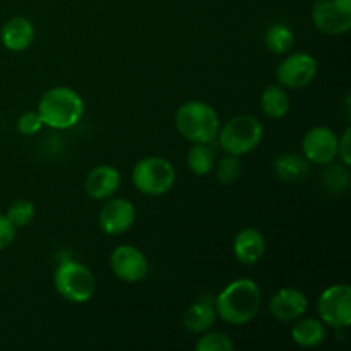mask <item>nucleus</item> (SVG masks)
Returning <instances> with one entry per match:
<instances>
[{"label": "nucleus", "instance_id": "nucleus-26", "mask_svg": "<svg viewBox=\"0 0 351 351\" xmlns=\"http://www.w3.org/2000/svg\"><path fill=\"white\" fill-rule=\"evenodd\" d=\"M197 351H233L235 345H233L232 339L228 338L223 332H208V335L202 336L201 339L195 345Z\"/></svg>", "mask_w": 351, "mask_h": 351}, {"label": "nucleus", "instance_id": "nucleus-9", "mask_svg": "<svg viewBox=\"0 0 351 351\" xmlns=\"http://www.w3.org/2000/svg\"><path fill=\"white\" fill-rule=\"evenodd\" d=\"M315 75H317V62L312 55L302 53V51L285 58L276 69V77L280 84L291 89L305 88L314 81Z\"/></svg>", "mask_w": 351, "mask_h": 351}, {"label": "nucleus", "instance_id": "nucleus-8", "mask_svg": "<svg viewBox=\"0 0 351 351\" xmlns=\"http://www.w3.org/2000/svg\"><path fill=\"white\" fill-rule=\"evenodd\" d=\"M312 21L321 33L339 36L351 29V0H315Z\"/></svg>", "mask_w": 351, "mask_h": 351}, {"label": "nucleus", "instance_id": "nucleus-4", "mask_svg": "<svg viewBox=\"0 0 351 351\" xmlns=\"http://www.w3.org/2000/svg\"><path fill=\"white\" fill-rule=\"evenodd\" d=\"M263 123L252 115L233 117L223 129H219L218 141L219 146L226 154H242L256 149L263 141Z\"/></svg>", "mask_w": 351, "mask_h": 351}, {"label": "nucleus", "instance_id": "nucleus-5", "mask_svg": "<svg viewBox=\"0 0 351 351\" xmlns=\"http://www.w3.org/2000/svg\"><path fill=\"white\" fill-rule=\"evenodd\" d=\"M53 283L60 297L72 304H86L95 295V276L91 269L77 261H65L55 269Z\"/></svg>", "mask_w": 351, "mask_h": 351}, {"label": "nucleus", "instance_id": "nucleus-17", "mask_svg": "<svg viewBox=\"0 0 351 351\" xmlns=\"http://www.w3.org/2000/svg\"><path fill=\"white\" fill-rule=\"evenodd\" d=\"M216 321V308L215 300L211 297H202L195 300L191 307L187 308L184 315V326L191 332L201 335L211 329Z\"/></svg>", "mask_w": 351, "mask_h": 351}, {"label": "nucleus", "instance_id": "nucleus-20", "mask_svg": "<svg viewBox=\"0 0 351 351\" xmlns=\"http://www.w3.org/2000/svg\"><path fill=\"white\" fill-rule=\"evenodd\" d=\"M215 147L211 143H195L187 154V165L197 177H206L215 168Z\"/></svg>", "mask_w": 351, "mask_h": 351}, {"label": "nucleus", "instance_id": "nucleus-23", "mask_svg": "<svg viewBox=\"0 0 351 351\" xmlns=\"http://www.w3.org/2000/svg\"><path fill=\"white\" fill-rule=\"evenodd\" d=\"M324 184H326V187H328V191L335 192V194H341V192L348 191V187H350L348 167H346L345 163L331 165V167L324 171Z\"/></svg>", "mask_w": 351, "mask_h": 351}, {"label": "nucleus", "instance_id": "nucleus-22", "mask_svg": "<svg viewBox=\"0 0 351 351\" xmlns=\"http://www.w3.org/2000/svg\"><path fill=\"white\" fill-rule=\"evenodd\" d=\"M295 36L293 31L287 24H273L266 33V47L273 53L283 55L293 47Z\"/></svg>", "mask_w": 351, "mask_h": 351}, {"label": "nucleus", "instance_id": "nucleus-2", "mask_svg": "<svg viewBox=\"0 0 351 351\" xmlns=\"http://www.w3.org/2000/svg\"><path fill=\"white\" fill-rule=\"evenodd\" d=\"M38 113L51 129H71L84 115V101L77 91L65 86L51 88L41 96Z\"/></svg>", "mask_w": 351, "mask_h": 351}, {"label": "nucleus", "instance_id": "nucleus-1", "mask_svg": "<svg viewBox=\"0 0 351 351\" xmlns=\"http://www.w3.org/2000/svg\"><path fill=\"white\" fill-rule=\"evenodd\" d=\"M261 288L249 278H240L223 288L216 297V314L232 326H243L252 321L261 308Z\"/></svg>", "mask_w": 351, "mask_h": 351}, {"label": "nucleus", "instance_id": "nucleus-10", "mask_svg": "<svg viewBox=\"0 0 351 351\" xmlns=\"http://www.w3.org/2000/svg\"><path fill=\"white\" fill-rule=\"evenodd\" d=\"M113 274L125 283H137L144 280L149 269L146 256L132 245L117 247L110 257Z\"/></svg>", "mask_w": 351, "mask_h": 351}, {"label": "nucleus", "instance_id": "nucleus-7", "mask_svg": "<svg viewBox=\"0 0 351 351\" xmlns=\"http://www.w3.org/2000/svg\"><path fill=\"white\" fill-rule=\"evenodd\" d=\"M317 311L324 324L336 329H348L351 324V288L348 285H335L322 291Z\"/></svg>", "mask_w": 351, "mask_h": 351}, {"label": "nucleus", "instance_id": "nucleus-25", "mask_svg": "<svg viewBox=\"0 0 351 351\" xmlns=\"http://www.w3.org/2000/svg\"><path fill=\"white\" fill-rule=\"evenodd\" d=\"M240 170H242V165H240L239 156H235V154H226L223 160H219L218 167H216V175H218V180L221 184L230 185L239 180Z\"/></svg>", "mask_w": 351, "mask_h": 351}, {"label": "nucleus", "instance_id": "nucleus-29", "mask_svg": "<svg viewBox=\"0 0 351 351\" xmlns=\"http://www.w3.org/2000/svg\"><path fill=\"white\" fill-rule=\"evenodd\" d=\"M350 137H351V129L348 127V129L343 132L341 139H338V154L339 158L343 160V163L346 165V167H350L351 165V143H350Z\"/></svg>", "mask_w": 351, "mask_h": 351}, {"label": "nucleus", "instance_id": "nucleus-11", "mask_svg": "<svg viewBox=\"0 0 351 351\" xmlns=\"http://www.w3.org/2000/svg\"><path fill=\"white\" fill-rule=\"evenodd\" d=\"M305 160L315 165H329L338 156V136L329 127H314L302 141Z\"/></svg>", "mask_w": 351, "mask_h": 351}, {"label": "nucleus", "instance_id": "nucleus-14", "mask_svg": "<svg viewBox=\"0 0 351 351\" xmlns=\"http://www.w3.org/2000/svg\"><path fill=\"white\" fill-rule=\"evenodd\" d=\"M120 187V173L112 165H99L86 178V192L96 201L110 199Z\"/></svg>", "mask_w": 351, "mask_h": 351}, {"label": "nucleus", "instance_id": "nucleus-16", "mask_svg": "<svg viewBox=\"0 0 351 351\" xmlns=\"http://www.w3.org/2000/svg\"><path fill=\"white\" fill-rule=\"evenodd\" d=\"M2 45L10 51H24L34 40V26L27 17L16 16L2 27Z\"/></svg>", "mask_w": 351, "mask_h": 351}, {"label": "nucleus", "instance_id": "nucleus-21", "mask_svg": "<svg viewBox=\"0 0 351 351\" xmlns=\"http://www.w3.org/2000/svg\"><path fill=\"white\" fill-rule=\"evenodd\" d=\"M261 106L269 119H283L290 110V98L281 86H269L261 96Z\"/></svg>", "mask_w": 351, "mask_h": 351}, {"label": "nucleus", "instance_id": "nucleus-24", "mask_svg": "<svg viewBox=\"0 0 351 351\" xmlns=\"http://www.w3.org/2000/svg\"><path fill=\"white\" fill-rule=\"evenodd\" d=\"M5 216L16 228H23V226L29 225L33 221L34 204L29 201H24V199H17V201L10 202Z\"/></svg>", "mask_w": 351, "mask_h": 351}, {"label": "nucleus", "instance_id": "nucleus-18", "mask_svg": "<svg viewBox=\"0 0 351 351\" xmlns=\"http://www.w3.org/2000/svg\"><path fill=\"white\" fill-rule=\"evenodd\" d=\"M273 168L280 180L293 184V182H302L307 177L308 161L305 158L298 156V154L287 153L274 160Z\"/></svg>", "mask_w": 351, "mask_h": 351}, {"label": "nucleus", "instance_id": "nucleus-6", "mask_svg": "<svg viewBox=\"0 0 351 351\" xmlns=\"http://www.w3.org/2000/svg\"><path fill=\"white\" fill-rule=\"evenodd\" d=\"M175 168L167 158L147 156L136 163L132 170V182L139 192L146 195H163L173 187Z\"/></svg>", "mask_w": 351, "mask_h": 351}, {"label": "nucleus", "instance_id": "nucleus-27", "mask_svg": "<svg viewBox=\"0 0 351 351\" xmlns=\"http://www.w3.org/2000/svg\"><path fill=\"white\" fill-rule=\"evenodd\" d=\"M43 125L45 123L38 112H26L19 117V120H17V130H19L23 136H34V134L40 132Z\"/></svg>", "mask_w": 351, "mask_h": 351}, {"label": "nucleus", "instance_id": "nucleus-15", "mask_svg": "<svg viewBox=\"0 0 351 351\" xmlns=\"http://www.w3.org/2000/svg\"><path fill=\"white\" fill-rule=\"evenodd\" d=\"M264 252H266V239L259 230L245 228L237 233L233 240V254L239 263L252 266L263 259Z\"/></svg>", "mask_w": 351, "mask_h": 351}, {"label": "nucleus", "instance_id": "nucleus-12", "mask_svg": "<svg viewBox=\"0 0 351 351\" xmlns=\"http://www.w3.org/2000/svg\"><path fill=\"white\" fill-rule=\"evenodd\" d=\"M134 221H136V208L127 199H110L99 211V226L106 235H122L132 228Z\"/></svg>", "mask_w": 351, "mask_h": 351}, {"label": "nucleus", "instance_id": "nucleus-13", "mask_svg": "<svg viewBox=\"0 0 351 351\" xmlns=\"http://www.w3.org/2000/svg\"><path fill=\"white\" fill-rule=\"evenodd\" d=\"M308 307L305 293L295 288H281L273 295L269 302V311L278 321L291 322L300 319Z\"/></svg>", "mask_w": 351, "mask_h": 351}, {"label": "nucleus", "instance_id": "nucleus-3", "mask_svg": "<svg viewBox=\"0 0 351 351\" xmlns=\"http://www.w3.org/2000/svg\"><path fill=\"white\" fill-rule=\"evenodd\" d=\"M175 127L191 143H213L219 132V119L211 105L187 101L175 113Z\"/></svg>", "mask_w": 351, "mask_h": 351}, {"label": "nucleus", "instance_id": "nucleus-28", "mask_svg": "<svg viewBox=\"0 0 351 351\" xmlns=\"http://www.w3.org/2000/svg\"><path fill=\"white\" fill-rule=\"evenodd\" d=\"M16 226L7 219L5 215L0 213V250L7 249L16 239Z\"/></svg>", "mask_w": 351, "mask_h": 351}, {"label": "nucleus", "instance_id": "nucleus-19", "mask_svg": "<svg viewBox=\"0 0 351 351\" xmlns=\"http://www.w3.org/2000/svg\"><path fill=\"white\" fill-rule=\"evenodd\" d=\"M291 338L302 348H314L326 339L324 322L317 319H302L291 328Z\"/></svg>", "mask_w": 351, "mask_h": 351}]
</instances>
